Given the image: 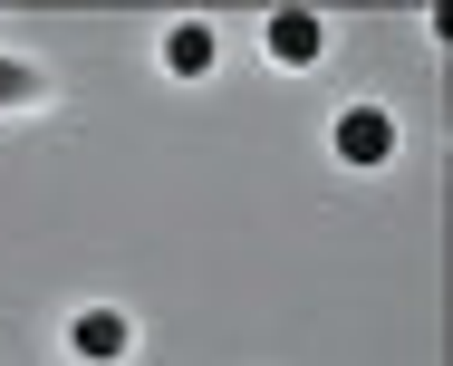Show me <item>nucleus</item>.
<instances>
[{"label":"nucleus","mask_w":453,"mask_h":366,"mask_svg":"<svg viewBox=\"0 0 453 366\" xmlns=\"http://www.w3.org/2000/svg\"><path fill=\"white\" fill-rule=\"evenodd\" d=\"M338 155H348V164H386V155H395V116H386V106H348V116H338Z\"/></svg>","instance_id":"nucleus-1"},{"label":"nucleus","mask_w":453,"mask_h":366,"mask_svg":"<svg viewBox=\"0 0 453 366\" xmlns=\"http://www.w3.org/2000/svg\"><path fill=\"white\" fill-rule=\"evenodd\" d=\"M319 49H328V29L309 10H271V58L280 68H319Z\"/></svg>","instance_id":"nucleus-2"},{"label":"nucleus","mask_w":453,"mask_h":366,"mask_svg":"<svg viewBox=\"0 0 453 366\" xmlns=\"http://www.w3.org/2000/svg\"><path fill=\"white\" fill-rule=\"evenodd\" d=\"M68 347L88 366H116L126 357V318H116V309H78V318H68Z\"/></svg>","instance_id":"nucleus-3"},{"label":"nucleus","mask_w":453,"mask_h":366,"mask_svg":"<svg viewBox=\"0 0 453 366\" xmlns=\"http://www.w3.org/2000/svg\"><path fill=\"white\" fill-rule=\"evenodd\" d=\"M165 68H174V78H212V29H203V19H183L174 39H165Z\"/></svg>","instance_id":"nucleus-4"},{"label":"nucleus","mask_w":453,"mask_h":366,"mask_svg":"<svg viewBox=\"0 0 453 366\" xmlns=\"http://www.w3.org/2000/svg\"><path fill=\"white\" fill-rule=\"evenodd\" d=\"M19 96H29V68H19V58H0V106H19Z\"/></svg>","instance_id":"nucleus-5"}]
</instances>
